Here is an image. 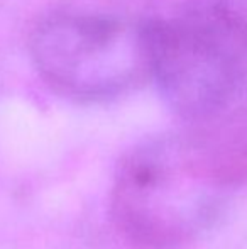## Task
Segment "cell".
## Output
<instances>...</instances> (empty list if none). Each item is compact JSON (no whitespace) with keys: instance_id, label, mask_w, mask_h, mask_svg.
Here are the masks:
<instances>
[{"instance_id":"obj_2","label":"cell","mask_w":247,"mask_h":249,"mask_svg":"<svg viewBox=\"0 0 247 249\" xmlns=\"http://www.w3.org/2000/svg\"><path fill=\"white\" fill-rule=\"evenodd\" d=\"M220 200L218 180L185 142L149 139L124 156L112 187V215L132 243L173 249L210 224Z\"/></svg>"},{"instance_id":"obj_1","label":"cell","mask_w":247,"mask_h":249,"mask_svg":"<svg viewBox=\"0 0 247 249\" xmlns=\"http://www.w3.org/2000/svg\"><path fill=\"white\" fill-rule=\"evenodd\" d=\"M151 78L186 119L225 110L247 83V0H169L144 20Z\"/></svg>"},{"instance_id":"obj_3","label":"cell","mask_w":247,"mask_h":249,"mask_svg":"<svg viewBox=\"0 0 247 249\" xmlns=\"http://www.w3.org/2000/svg\"><path fill=\"white\" fill-rule=\"evenodd\" d=\"M43 80L68 99L109 100L151 78L144 22L92 12H60L31 37Z\"/></svg>"}]
</instances>
